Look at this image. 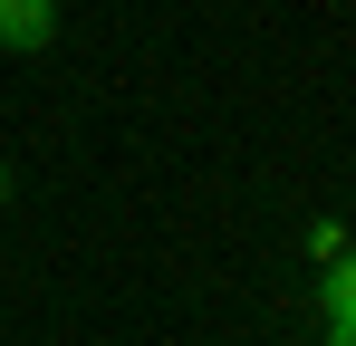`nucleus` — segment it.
I'll return each mask as SVG.
<instances>
[{
	"label": "nucleus",
	"instance_id": "obj_2",
	"mask_svg": "<svg viewBox=\"0 0 356 346\" xmlns=\"http://www.w3.org/2000/svg\"><path fill=\"white\" fill-rule=\"evenodd\" d=\"M327 308H356V250L327 260Z\"/></svg>",
	"mask_w": 356,
	"mask_h": 346
},
{
	"label": "nucleus",
	"instance_id": "obj_1",
	"mask_svg": "<svg viewBox=\"0 0 356 346\" xmlns=\"http://www.w3.org/2000/svg\"><path fill=\"white\" fill-rule=\"evenodd\" d=\"M58 39V0H0V49H49Z\"/></svg>",
	"mask_w": 356,
	"mask_h": 346
},
{
	"label": "nucleus",
	"instance_id": "obj_4",
	"mask_svg": "<svg viewBox=\"0 0 356 346\" xmlns=\"http://www.w3.org/2000/svg\"><path fill=\"white\" fill-rule=\"evenodd\" d=\"M0 202H10V164H0Z\"/></svg>",
	"mask_w": 356,
	"mask_h": 346
},
{
	"label": "nucleus",
	"instance_id": "obj_3",
	"mask_svg": "<svg viewBox=\"0 0 356 346\" xmlns=\"http://www.w3.org/2000/svg\"><path fill=\"white\" fill-rule=\"evenodd\" d=\"M327 346H356V308H327Z\"/></svg>",
	"mask_w": 356,
	"mask_h": 346
}]
</instances>
